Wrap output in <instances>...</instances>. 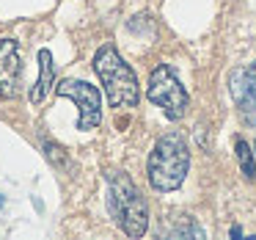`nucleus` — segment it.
<instances>
[{"mask_svg":"<svg viewBox=\"0 0 256 240\" xmlns=\"http://www.w3.org/2000/svg\"><path fill=\"white\" fill-rule=\"evenodd\" d=\"M22 56L14 39H0V100H14L22 91Z\"/></svg>","mask_w":256,"mask_h":240,"instance_id":"7","label":"nucleus"},{"mask_svg":"<svg viewBox=\"0 0 256 240\" xmlns=\"http://www.w3.org/2000/svg\"><path fill=\"white\" fill-rule=\"evenodd\" d=\"M44 152H47V157H50L52 163H61V146L58 144H52V141H44Z\"/></svg>","mask_w":256,"mask_h":240,"instance_id":"11","label":"nucleus"},{"mask_svg":"<svg viewBox=\"0 0 256 240\" xmlns=\"http://www.w3.org/2000/svg\"><path fill=\"white\" fill-rule=\"evenodd\" d=\"M254 149H256V146H254Z\"/></svg>","mask_w":256,"mask_h":240,"instance_id":"12","label":"nucleus"},{"mask_svg":"<svg viewBox=\"0 0 256 240\" xmlns=\"http://www.w3.org/2000/svg\"><path fill=\"white\" fill-rule=\"evenodd\" d=\"M52 78H56V69H52V53L50 50H39V80L30 89V102L39 105L47 97V91L52 89Z\"/></svg>","mask_w":256,"mask_h":240,"instance_id":"8","label":"nucleus"},{"mask_svg":"<svg viewBox=\"0 0 256 240\" xmlns=\"http://www.w3.org/2000/svg\"><path fill=\"white\" fill-rule=\"evenodd\" d=\"M234 149H237V160H240L242 174H245L248 179H256V163H254V155H256V152H250V146L245 144L242 138L234 141Z\"/></svg>","mask_w":256,"mask_h":240,"instance_id":"10","label":"nucleus"},{"mask_svg":"<svg viewBox=\"0 0 256 240\" xmlns=\"http://www.w3.org/2000/svg\"><path fill=\"white\" fill-rule=\"evenodd\" d=\"M146 97L154 102L157 108H162L171 122H179V119L188 113L190 97L184 91V86L179 83L176 72H174L168 64H160V67L152 69L149 75V86H146Z\"/></svg>","mask_w":256,"mask_h":240,"instance_id":"4","label":"nucleus"},{"mask_svg":"<svg viewBox=\"0 0 256 240\" xmlns=\"http://www.w3.org/2000/svg\"><path fill=\"white\" fill-rule=\"evenodd\" d=\"M188 168H190V149L182 135L166 133L162 138H157V144L152 146L149 163H146L152 188L160 190V193L176 190L188 177Z\"/></svg>","mask_w":256,"mask_h":240,"instance_id":"2","label":"nucleus"},{"mask_svg":"<svg viewBox=\"0 0 256 240\" xmlns=\"http://www.w3.org/2000/svg\"><path fill=\"white\" fill-rule=\"evenodd\" d=\"M166 234H168V237H198L201 240V237H204V229H201L190 215H179L176 223H174Z\"/></svg>","mask_w":256,"mask_h":240,"instance_id":"9","label":"nucleus"},{"mask_svg":"<svg viewBox=\"0 0 256 240\" xmlns=\"http://www.w3.org/2000/svg\"><path fill=\"white\" fill-rule=\"evenodd\" d=\"M94 72L105 86L108 102L113 108H135L140 100L138 91V78L130 69V64L118 56L113 45H102L94 56Z\"/></svg>","mask_w":256,"mask_h":240,"instance_id":"3","label":"nucleus"},{"mask_svg":"<svg viewBox=\"0 0 256 240\" xmlns=\"http://www.w3.org/2000/svg\"><path fill=\"white\" fill-rule=\"evenodd\" d=\"M58 94L72 100L78 105L80 116H78V130H94L102 122V105H100V91L94 86L83 83V80H61L58 86Z\"/></svg>","mask_w":256,"mask_h":240,"instance_id":"5","label":"nucleus"},{"mask_svg":"<svg viewBox=\"0 0 256 240\" xmlns=\"http://www.w3.org/2000/svg\"><path fill=\"white\" fill-rule=\"evenodd\" d=\"M108 212L127 237H144L149 229V207L138 185L124 171H108Z\"/></svg>","mask_w":256,"mask_h":240,"instance_id":"1","label":"nucleus"},{"mask_svg":"<svg viewBox=\"0 0 256 240\" xmlns=\"http://www.w3.org/2000/svg\"><path fill=\"white\" fill-rule=\"evenodd\" d=\"M228 91H232V100L242 122L256 130V61L234 69L232 78H228Z\"/></svg>","mask_w":256,"mask_h":240,"instance_id":"6","label":"nucleus"}]
</instances>
